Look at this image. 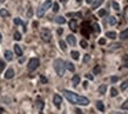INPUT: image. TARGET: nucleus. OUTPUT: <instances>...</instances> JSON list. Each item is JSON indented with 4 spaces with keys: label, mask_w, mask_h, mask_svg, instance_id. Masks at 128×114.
Here are the masks:
<instances>
[{
    "label": "nucleus",
    "mask_w": 128,
    "mask_h": 114,
    "mask_svg": "<svg viewBox=\"0 0 128 114\" xmlns=\"http://www.w3.org/2000/svg\"><path fill=\"white\" fill-rule=\"evenodd\" d=\"M89 59H90V55H89V54H85V56H84V64H87L89 61Z\"/></svg>",
    "instance_id": "e433bc0d"
},
{
    "label": "nucleus",
    "mask_w": 128,
    "mask_h": 114,
    "mask_svg": "<svg viewBox=\"0 0 128 114\" xmlns=\"http://www.w3.org/2000/svg\"><path fill=\"white\" fill-rule=\"evenodd\" d=\"M60 1H62V2H66L67 0H60Z\"/></svg>",
    "instance_id": "4d7b16f0"
},
{
    "label": "nucleus",
    "mask_w": 128,
    "mask_h": 114,
    "mask_svg": "<svg viewBox=\"0 0 128 114\" xmlns=\"http://www.w3.org/2000/svg\"><path fill=\"white\" fill-rule=\"evenodd\" d=\"M14 53H16L18 56H22V50L19 45H14Z\"/></svg>",
    "instance_id": "4468645a"
},
{
    "label": "nucleus",
    "mask_w": 128,
    "mask_h": 114,
    "mask_svg": "<svg viewBox=\"0 0 128 114\" xmlns=\"http://www.w3.org/2000/svg\"><path fill=\"white\" fill-rule=\"evenodd\" d=\"M59 10H60L59 4H58V2H54V4H53V12H58Z\"/></svg>",
    "instance_id": "c9c22d12"
},
{
    "label": "nucleus",
    "mask_w": 128,
    "mask_h": 114,
    "mask_svg": "<svg viewBox=\"0 0 128 114\" xmlns=\"http://www.w3.org/2000/svg\"><path fill=\"white\" fill-rule=\"evenodd\" d=\"M118 80H119V78H118V76H112V78H110V81H112V84H115Z\"/></svg>",
    "instance_id": "a19ab883"
},
{
    "label": "nucleus",
    "mask_w": 128,
    "mask_h": 114,
    "mask_svg": "<svg viewBox=\"0 0 128 114\" xmlns=\"http://www.w3.org/2000/svg\"><path fill=\"white\" fill-rule=\"evenodd\" d=\"M24 61H25V58H21V59H19V62L20 64H22Z\"/></svg>",
    "instance_id": "3c124183"
},
{
    "label": "nucleus",
    "mask_w": 128,
    "mask_h": 114,
    "mask_svg": "<svg viewBox=\"0 0 128 114\" xmlns=\"http://www.w3.org/2000/svg\"><path fill=\"white\" fill-rule=\"evenodd\" d=\"M80 46H81L82 48H87L88 47V42H87L86 40H81V41H80Z\"/></svg>",
    "instance_id": "c85d7f7f"
},
{
    "label": "nucleus",
    "mask_w": 128,
    "mask_h": 114,
    "mask_svg": "<svg viewBox=\"0 0 128 114\" xmlns=\"http://www.w3.org/2000/svg\"><path fill=\"white\" fill-rule=\"evenodd\" d=\"M106 90H107V86H106V85H101V86H99V93H100V94H105L106 93Z\"/></svg>",
    "instance_id": "4be33fe9"
},
{
    "label": "nucleus",
    "mask_w": 128,
    "mask_h": 114,
    "mask_svg": "<svg viewBox=\"0 0 128 114\" xmlns=\"http://www.w3.org/2000/svg\"><path fill=\"white\" fill-rule=\"evenodd\" d=\"M35 105H36V107H38V110H39L40 113H42V110H44V106H45V102H44V100L40 96H38L36 98V101H35Z\"/></svg>",
    "instance_id": "39448f33"
},
{
    "label": "nucleus",
    "mask_w": 128,
    "mask_h": 114,
    "mask_svg": "<svg viewBox=\"0 0 128 114\" xmlns=\"http://www.w3.org/2000/svg\"><path fill=\"white\" fill-rule=\"evenodd\" d=\"M40 65V60L38 59V58H32V59H30V61H28V65H27V68L28 71H34V70H36L38 67H39Z\"/></svg>",
    "instance_id": "20e7f679"
},
{
    "label": "nucleus",
    "mask_w": 128,
    "mask_h": 114,
    "mask_svg": "<svg viewBox=\"0 0 128 114\" xmlns=\"http://www.w3.org/2000/svg\"><path fill=\"white\" fill-rule=\"evenodd\" d=\"M75 112H76V114H82V110H80V108H76V110H75Z\"/></svg>",
    "instance_id": "a18cd8bd"
},
{
    "label": "nucleus",
    "mask_w": 128,
    "mask_h": 114,
    "mask_svg": "<svg viewBox=\"0 0 128 114\" xmlns=\"http://www.w3.org/2000/svg\"><path fill=\"white\" fill-rule=\"evenodd\" d=\"M99 44H100V45H105V44H106V39H104V38L99 39Z\"/></svg>",
    "instance_id": "37998d69"
},
{
    "label": "nucleus",
    "mask_w": 128,
    "mask_h": 114,
    "mask_svg": "<svg viewBox=\"0 0 128 114\" xmlns=\"http://www.w3.org/2000/svg\"><path fill=\"white\" fill-rule=\"evenodd\" d=\"M86 2H87V4H92V2H93V0H86Z\"/></svg>",
    "instance_id": "603ef678"
},
{
    "label": "nucleus",
    "mask_w": 128,
    "mask_h": 114,
    "mask_svg": "<svg viewBox=\"0 0 128 114\" xmlns=\"http://www.w3.org/2000/svg\"><path fill=\"white\" fill-rule=\"evenodd\" d=\"M70 55H72V58H73L74 60H78L79 59V52L78 51H72L70 52Z\"/></svg>",
    "instance_id": "b1692460"
},
{
    "label": "nucleus",
    "mask_w": 128,
    "mask_h": 114,
    "mask_svg": "<svg viewBox=\"0 0 128 114\" xmlns=\"http://www.w3.org/2000/svg\"><path fill=\"white\" fill-rule=\"evenodd\" d=\"M32 14H33V12H32V8L30 7V8H28V12H27V16H28V18H31Z\"/></svg>",
    "instance_id": "79ce46f5"
},
{
    "label": "nucleus",
    "mask_w": 128,
    "mask_h": 114,
    "mask_svg": "<svg viewBox=\"0 0 128 114\" xmlns=\"http://www.w3.org/2000/svg\"><path fill=\"white\" fill-rule=\"evenodd\" d=\"M93 30L95 32H99V33H100V26H99V24H94L93 25Z\"/></svg>",
    "instance_id": "4c0bfd02"
},
{
    "label": "nucleus",
    "mask_w": 128,
    "mask_h": 114,
    "mask_svg": "<svg viewBox=\"0 0 128 114\" xmlns=\"http://www.w3.org/2000/svg\"><path fill=\"white\" fill-rule=\"evenodd\" d=\"M4 55H5V59L7 60V61H12L13 60V53H12L11 51H5V53H4Z\"/></svg>",
    "instance_id": "f8f14e48"
},
{
    "label": "nucleus",
    "mask_w": 128,
    "mask_h": 114,
    "mask_svg": "<svg viewBox=\"0 0 128 114\" xmlns=\"http://www.w3.org/2000/svg\"><path fill=\"white\" fill-rule=\"evenodd\" d=\"M1 40H2V36H1V33H0V42H1Z\"/></svg>",
    "instance_id": "6e6d98bb"
},
{
    "label": "nucleus",
    "mask_w": 128,
    "mask_h": 114,
    "mask_svg": "<svg viewBox=\"0 0 128 114\" xmlns=\"http://www.w3.org/2000/svg\"><path fill=\"white\" fill-rule=\"evenodd\" d=\"M65 65H66V68L68 70V71L70 72H74L75 71V67H74V65L70 61H67V62H65Z\"/></svg>",
    "instance_id": "f3484780"
},
{
    "label": "nucleus",
    "mask_w": 128,
    "mask_h": 114,
    "mask_svg": "<svg viewBox=\"0 0 128 114\" xmlns=\"http://www.w3.org/2000/svg\"><path fill=\"white\" fill-rule=\"evenodd\" d=\"M53 102H54V105L58 107V108H60L61 102H62V98L59 94H54V96H53Z\"/></svg>",
    "instance_id": "423d86ee"
},
{
    "label": "nucleus",
    "mask_w": 128,
    "mask_h": 114,
    "mask_svg": "<svg viewBox=\"0 0 128 114\" xmlns=\"http://www.w3.org/2000/svg\"><path fill=\"white\" fill-rule=\"evenodd\" d=\"M55 22L59 25H64L65 22H66V19H65V16H59L55 18Z\"/></svg>",
    "instance_id": "2eb2a0df"
},
{
    "label": "nucleus",
    "mask_w": 128,
    "mask_h": 114,
    "mask_svg": "<svg viewBox=\"0 0 128 114\" xmlns=\"http://www.w3.org/2000/svg\"><path fill=\"white\" fill-rule=\"evenodd\" d=\"M106 14H107V11H106V10H104V8H102V10H100V11H99V13H98V16H105Z\"/></svg>",
    "instance_id": "2f4dec72"
},
{
    "label": "nucleus",
    "mask_w": 128,
    "mask_h": 114,
    "mask_svg": "<svg viewBox=\"0 0 128 114\" xmlns=\"http://www.w3.org/2000/svg\"><path fill=\"white\" fill-rule=\"evenodd\" d=\"M13 22L16 25H21L24 27V32H26V27H25V24H24V21L21 19H19V18H14V20H13Z\"/></svg>",
    "instance_id": "dca6fc26"
},
{
    "label": "nucleus",
    "mask_w": 128,
    "mask_h": 114,
    "mask_svg": "<svg viewBox=\"0 0 128 114\" xmlns=\"http://www.w3.org/2000/svg\"><path fill=\"white\" fill-rule=\"evenodd\" d=\"M120 39H121V40L128 39V28H127V30H124V31H122V32L120 33Z\"/></svg>",
    "instance_id": "6ab92c4d"
},
{
    "label": "nucleus",
    "mask_w": 128,
    "mask_h": 114,
    "mask_svg": "<svg viewBox=\"0 0 128 114\" xmlns=\"http://www.w3.org/2000/svg\"><path fill=\"white\" fill-rule=\"evenodd\" d=\"M126 101H128V99H127V100H126Z\"/></svg>",
    "instance_id": "052dcab7"
},
{
    "label": "nucleus",
    "mask_w": 128,
    "mask_h": 114,
    "mask_svg": "<svg viewBox=\"0 0 128 114\" xmlns=\"http://www.w3.org/2000/svg\"><path fill=\"white\" fill-rule=\"evenodd\" d=\"M40 36H41L42 41H45V42H50L52 40V33H50L48 28H42L41 32H40Z\"/></svg>",
    "instance_id": "7ed1b4c3"
},
{
    "label": "nucleus",
    "mask_w": 128,
    "mask_h": 114,
    "mask_svg": "<svg viewBox=\"0 0 128 114\" xmlns=\"http://www.w3.org/2000/svg\"><path fill=\"white\" fill-rule=\"evenodd\" d=\"M102 2H104V0H93V2H92V10H96Z\"/></svg>",
    "instance_id": "ddd939ff"
},
{
    "label": "nucleus",
    "mask_w": 128,
    "mask_h": 114,
    "mask_svg": "<svg viewBox=\"0 0 128 114\" xmlns=\"http://www.w3.org/2000/svg\"><path fill=\"white\" fill-rule=\"evenodd\" d=\"M80 84V76H79L78 74L73 75V78H72V85H73L74 87H76Z\"/></svg>",
    "instance_id": "9b49d317"
},
{
    "label": "nucleus",
    "mask_w": 128,
    "mask_h": 114,
    "mask_svg": "<svg viewBox=\"0 0 128 114\" xmlns=\"http://www.w3.org/2000/svg\"><path fill=\"white\" fill-rule=\"evenodd\" d=\"M12 78H14V70L13 68H8L7 71H6V73H5V79L10 80Z\"/></svg>",
    "instance_id": "6e6552de"
},
{
    "label": "nucleus",
    "mask_w": 128,
    "mask_h": 114,
    "mask_svg": "<svg viewBox=\"0 0 128 114\" xmlns=\"http://www.w3.org/2000/svg\"><path fill=\"white\" fill-rule=\"evenodd\" d=\"M86 78L87 79H89V80H93V75H90V74H86Z\"/></svg>",
    "instance_id": "c03bdc74"
},
{
    "label": "nucleus",
    "mask_w": 128,
    "mask_h": 114,
    "mask_svg": "<svg viewBox=\"0 0 128 114\" xmlns=\"http://www.w3.org/2000/svg\"><path fill=\"white\" fill-rule=\"evenodd\" d=\"M2 112H4V108H1V107H0V114H2Z\"/></svg>",
    "instance_id": "5fc2aeb1"
},
{
    "label": "nucleus",
    "mask_w": 128,
    "mask_h": 114,
    "mask_svg": "<svg viewBox=\"0 0 128 114\" xmlns=\"http://www.w3.org/2000/svg\"><path fill=\"white\" fill-rule=\"evenodd\" d=\"M128 87V80H126V81H124L122 82V85H121V90H126V88Z\"/></svg>",
    "instance_id": "72a5a7b5"
},
{
    "label": "nucleus",
    "mask_w": 128,
    "mask_h": 114,
    "mask_svg": "<svg viewBox=\"0 0 128 114\" xmlns=\"http://www.w3.org/2000/svg\"><path fill=\"white\" fill-rule=\"evenodd\" d=\"M2 1H4V0H0V2H2Z\"/></svg>",
    "instance_id": "bf43d9fd"
},
{
    "label": "nucleus",
    "mask_w": 128,
    "mask_h": 114,
    "mask_svg": "<svg viewBox=\"0 0 128 114\" xmlns=\"http://www.w3.org/2000/svg\"><path fill=\"white\" fill-rule=\"evenodd\" d=\"M110 95H112L113 98L118 95V90H116V88H115V87H112V88H110Z\"/></svg>",
    "instance_id": "cd10ccee"
},
{
    "label": "nucleus",
    "mask_w": 128,
    "mask_h": 114,
    "mask_svg": "<svg viewBox=\"0 0 128 114\" xmlns=\"http://www.w3.org/2000/svg\"><path fill=\"white\" fill-rule=\"evenodd\" d=\"M50 6H52V1H50V0H46V1H45V2L40 6V7L42 8L45 12H46V11H48V10L50 8Z\"/></svg>",
    "instance_id": "1a4fd4ad"
},
{
    "label": "nucleus",
    "mask_w": 128,
    "mask_h": 114,
    "mask_svg": "<svg viewBox=\"0 0 128 114\" xmlns=\"http://www.w3.org/2000/svg\"><path fill=\"white\" fill-rule=\"evenodd\" d=\"M124 67H127V68H128V60L126 61V62H124Z\"/></svg>",
    "instance_id": "864d4df0"
},
{
    "label": "nucleus",
    "mask_w": 128,
    "mask_h": 114,
    "mask_svg": "<svg viewBox=\"0 0 128 114\" xmlns=\"http://www.w3.org/2000/svg\"><path fill=\"white\" fill-rule=\"evenodd\" d=\"M62 32H64V31H62V28H59V30H58V34H62Z\"/></svg>",
    "instance_id": "de8ad7c7"
},
{
    "label": "nucleus",
    "mask_w": 128,
    "mask_h": 114,
    "mask_svg": "<svg viewBox=\"0 0 128 114\" xmlns=\"http://www.w3.org/2000/svg\"><path fill=\"white\" fill-rule=\"evenodd\" d=\"M64 95L66 96V99L70 104L73 105H81V106H87L89 104V100L86 96H81V95L75 94L74 92L70 90H64Z\"/></svg>",
    "instance_id": "f257e3e1"
},
{
    "label": "nucleus",
    "mask_w": 128,
    "mask_h": 114,
    "mask_svg": "<svg viewBox=\"0 0 128 114\" xmlns=\"http://www.w3.org/2000/svg\"><path fill=\"white\" fill-rule=\"evenodd\" d=\"M67 42L70 44V46H75V45H76V39H75V36H74L73 34L67 36Z\"/></svg>",
    "instance_id": "0eeeda50"
},
{
    "label": "nucleus",
    "mask_w": 128,
    "mask_h": 114,
    "mask_svg": "<svg viewBox=\"0 0 128 114\" xmlns=\"http://www.w3.org/2000/svg\"><path fill=\"white\" fill-rule=\"evenodd\" d=\"M100 72H101V68H100V66H99V65H96V66L94 67L93 73H94V74H99Z\"/></svg>",
    "instance_id": "c756f323"
},
{
    "label": "nucleus",
    "mask_w": 128,
    "mask_h": 114,
    "mask_svg": "<svg viewBox=\"0 0 128 114\" xmlns=\"http://www.w3.org/2000/svg\"><path fill=\"white\" fill-rule=\"evenodd\" d=\"M76 1H78V2H81V0H76Z\"/></svg>",
    "instance_id": "13d9d810"
},
{
    "label": "nucleus",
    "mask_w": 128,
    "mask_h": 114,
    "mask_svg": "<svg viewBox=\"0 0 128 114\" xmlns=\"http://www.w3.org/2000/svg\"><path fill=\"white\" fill-rule=\"evenodd\" d=\"M68 25H70V28L72 30L73 32H76V27H78V24H76V20L75 19H72L68 22Z\"/></svg>",
    "instance_id": "9d476101"
},
{
    "label": "nucleus",
    "mask_w": 128,
    "mask_h": 114,
    "mask_svg": "<svg viewBox=\"0 0 128 114\" xmlns=\"http://www.w3.org/2000/svg\"><path fill=\"white\" fill-rule=\"evenodd\" d=\"M40 82H41V84H47V82H48V80H47L46 76H44V75H40Z\"/></svg>",
    "instance_id": "f704fd0d"
},
{
    "label": "nucleus",
    "mask_w": 128,
    "mask_h": 114,
    "mask_svg": "<svg viewBox=\"0 0 128 114\" xmlns=\"http://www.w3.org/2000/svg\"><path fill=\"white\" fill-rule=\"evenodd\" d=\"M121 45L119 42L118 44H112V45H109V50H113V48H120Z\"/></svg>",
    "instance_id": "7c9ffc66"
},
{
    "label": "nucleus",
    "mask_w": 128,
    "mask_h": 114,
    "mask_svg": "<svg viewBox=\"0 0 128 114\" xmlns=\"http://www.w3.org/2000/svg\"><path fill=\"white\" fill-rule=\"evenodd\" d=\"M106 36H108V38H110V39H115L116 38V33L113 31H108L107 33H106Z\"/></svg>",
    "instance_id": "412c9836"
},
{
    "label": "nucleus",
    "mask_w": 128,
    "mask_h": 114,
    "mask_svg": "<svg viewBox=\"0 0 128 114\" xmlns=\"http://www.w3.org/2000/svg\"><path fill=\"white\" fill-rule=\"evenodd\" d=\"M86 25H87V22H84V24H82V27H84V28H88V30H90V28H89V27H86ZM81 33H82V34H84V36H86V38H88V36H89V33H88V32H86L85 30H82V31H81Z\"/></svg>",
    "instance_id": "5701e85b"
},
{
    "label": "nucleus",
    "mask_w": 128,
    "mask_h": 114,
    "mask_svg": "<svg viewBox=\"0 0 128 114\" xmlns=\"http://www.w3.org/2000/svg\"><path fill=\"white\" fill-rule=\"evenodd\" d=\"M53 66H54V70L59 76H62V75L65 74V72H66V65H65V61L62 59H55L54 62H53Z\"/></svg>",
    "instance_id": "f03ea898"
},
{
    "label": "nucleus",
    "mask_w": 128,
    "mask_h": 114,
    "mask_svg": "<svg viewBox=\"0 0 128 114\" xmlns=\"http://www.w3.org/2000/svg\"><path fill=\"white\" fill-rule=\"evenodd\" d=\"M96 108H98L99 110H100V112H104V110H105V106H104V102L100 101V100H99V101H96Z\"/></svg>",
    "instance_id": "aec40b11"
},
{
    "label": "nucleus",
    "mask_w": 128,
    "mask_h": 114,
    "mask_svg": "<svg viewBox=\"0 0 128 114\" xmlns=\"http://www.w3.org/2000/svg\"><path fill=\"white\" fill-rule=\"evenodd\" d=\"M121 108L122 110H128V101H124L122 105H121Z\"/></svg>",
    "instance_id": "ea45409f"
},
{
    "label": "nucleus",
    "mask_w": 128,
    "mask_h": 114,
    "mask_svg": "<svg viewBox=\"0 0 128 114\" xmlns=\"http://www.w3.org/2000/svg\"><path fill=\"white\" fill-rule=\"evenodd\" d=\"M59 45H60V48H61L62 51H66V50H67L66 42H65L64 40H60V41H59Z\"/></svg>",
    "instance_id": "393cba45"
},
{
    "label": "nucleus",
    "mask_w": 128,
    "mask_h": 114,
    "mask_svg": "<svg viewBox=\"0 0 128 114\" xmlns=\"http://www.w3.org/2000/svg\"><path fill=\"white\" fill-rule=\"evenodd\" d=\"M5 66H6V64H5V61H2V60H0V71H4V70H5Z\"/></svg>",
    "instance_id": "58836bf2"
},
{
    "label": "nucleus",
    "mask_w": 128,
    "mask_h": 114,
    "mask_svg": "<svg viewBox=\"0 0 128 114\" xmlns=\"http://www.w3.org/2000/svg\"><path fill=\"white\" fill-rule=\"evenodd\" d=\"M108 24L109 25H115L116 24V18H115V16H109L108 18Z\"/></svg>",
    "instance_id": "a878e982"
},
{
    "label": "nucleus",
    "mask_w": 128,
    "mask_h": 114,
    "mask_svg": "<svg viewBox=\"0 0 128 114\" xmlns=\"http://www.w3.org/2000/svg\"><path fill=\"white\" fill-rule=\"evenodd\" d=\"M87 86H88V82H87V81H85V82H84V87H85V88H87Z\"/></svg>",
    "instance_id": "8fccbe9b"
},
{
    "label": "nucleus",
    "mask_w": 128,
    "mask_h": 114,
    "mask_svg": "<svg viewBox=\"0 0 128 114\" xmlns=\"http://www.w3.org/2000/svg\"><path fill=\"white\" fill-rule=\"evenodd\" d=\"M8 16H10V13H8V11L6 8H0V16L1 18H6Z\"/></svg>",
    "instance_id": "a211bd4d"
},
{
    "label": "nucleus",
    "mask_w": 128,
    "mask_h": 114,
    "mask_svg": "<svg viewBox=\"0 0 128 114\" xmlns=\"http://www.w3.org/2000/svg\"><path fill=\"white\" fill-rule=\"evenodd\" d=\"M112 7L114 8L115 11H119V10H120V5L118 4L116 1H113V2H112Z\"/></svg>",
    "instance_id": "bb28decb"
},
{
    "label": "nucleus",
    "mask_w": 128,
    "mask_h": 114,
    "mask_svg": "<svg viewBox=\"0 0 128 114\" xmlns=\"http://www.w3.org/2000/svg\"><path fill=\"white\" fill-rule=\"evenodd\" d=\"M38 21H34V22H33V26H34V27H38Z\"/></svg>",
    "instance_id": "09e8293b"
},
{
    "label": "nucleus",
    "mask_w": 128,
    "mask_h": 114,
    "mask_svg": "<svg viewBox=\"0 0 128 114\" xmlns=\"http://www.w3.org/2000/svg\"><path fill=\"white\" fill-rule=\"evenodd\" d=\"M112 114H128V112H122V113H116V112H113Z\"/></svg>",
    "instance_id": "49530a36"
},
{
    "label": "nucleus",
    "mask_w": 128,
    "mask_h": 114,
    "mask_svg": "<svg viewBox=\"0 0 128 114\" xmlns=\"http://www.w3.org/2000/svg\"><path fill=\"white\" fill-rule=\"evenodd\" d=\"M14 40H16V41L21 40V34H20L19 32H16V33H14Z\"/></svg>",
    "instance_id": "473e14b6"
}]
</instances>
